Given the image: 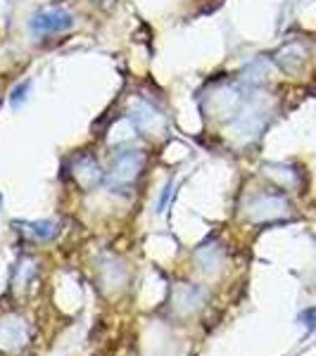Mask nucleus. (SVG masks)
<instances>
[{
    "instance_id": "obj_1",
    "label": "nucleus",
    "mask_w": 316,
    "mask_h": 356,
    "mask_svg": "<svg viewBox=\"0 0 316 356\" xmlns=\"http://www.w3.org/2000/svg\"><path fill=\"white\" fill-rule=\"evenodd\" d=\"M148 164V154L138 147H122L112 154L110 166L105 171V186L114 193L129 191L136 186V181L143 176V169Z\"/></svg>"
},
{
    "instance_id": "obj_2",
    "label": "nucleus",
    "mask_w": 316,
    "mask_h": 356,
    "mask_svg": "<svg viewBox=\"0 0 316 356\" xmlns=\"http://www.w3.org/2000/svg\"><path fill=\"white\" fill-rule=\"evenodd\" d=\"M267 124H269V107L264 105V97L257 93V88H250L240 112L231 119V134L240 143H252L262 136Z\"/></svg>"
},
{
    "instance_id": "obj_3",
    "label": "nucleus",
    "mask_w": 316,
    "mask_h": 356,
    "mask_svg": "<svg viewBox=\"0 0 316 356\" xmlns=\"http://www.w3.org/2000/svg\"><path fill=\"white\" fill-rule=\"evenodd\" d=\"M245 214L252 223H271L283 221L290 216V202L283 193H260L248 200Z\"/></svg>"
},
{
    "instance_id": "obj_4",
    "label": "nucleus",
    "mask_w": 316,
    "mask_h": 356,
    "mask_svg": "<svg viewBox=\"0 0 316 356\" xmlns=\"http://www.w3.org/2000/svg\"><path fill=\"white\" fill-rule=\"evenodd\" d=\"M129 119H131V126H134L138 134L159 136V134H164V131H166L164 112L150 100H136L134 105H131V110H129Z\"/></svg>"
},
{
    "instance_id": "obj_5",
    "label": "nucleus",
    "mask_w": 316,
    "mask_h": 356,
    "mask_svg": "<svg viewBox=\"0 0 316 356\" xmlns=\"http://www.w3.org/2000/svg\"><path fill=\"white\" fill-rule=\"evenodd\" d=\"M74 19H77V17L69 13L67 8H62V5H50V8L38 10V13L29 19V26H31V31L38 33V36H50V33H62V31H67V29H72Z\"/></svg>"
},
{
    "instance_id": "obj_6",
    "label": "nucleus",
    "mask_w": 316,
    "mask_h": 356,
    "mask_svg": "<svg viewBox=\"0 0 316 356\" xmlns=\"http://www.w3.org/2000/svg\"><path fill=\"white\" fill-rule=\"evenodd\" d=\"M69 174H72V181L77 183L84 193L93 191L95 186H100V183L105 181V171H102V166L97 164V159L88 152H81L72 159Z\"/></svg>"
},
{
    "instance_id": "obj_7",
    "label": "nucleus",
    "mask_w": 316,
    "mask_h": 356,
    "mask_svg": "<svg viewBox=\"0 0 316 356\" xmlns=\"http://www.w3.org/2000/svg\"><path fill=\"white\" fill-rule=\"evenodd\" d=\"M29 340V328L17 316H5L0 318V347L3 349H19Z\"/></svg>"
},
{
    "instance_id": "obj_8",
    "label": "nucleus",
    "mask_w": 316,
    "mask_h": 356,
    "mask_svg": "<svg viewBox=\"0 0 316 356\" xmlns=\"http://www.w3.org/2000/svg\"><path fill=\"white\" fill-rule=\"evenodd\" d=\"M274 62L283 69L285 74H290V76H292V74L302 72L304 62H307V50H304L302 43H288V45H283L278 53H276Z\"/></svg>"
},
{
    "instance_id": "obj_9",
    "label": "nucleus",
    "mask_w": 316,
    "mask_h": 356,
    "mask_svg": "<svg viewBox=\"0 0 316 356\" xmlns=\"http://www.w3.org/2000/svg\"><path fill=\"white\" fill-rule=\"evenodd\" d=\"M205 302V290L195 288V285H181L174 295V307L179 309L181 314H193L203 307Z\"/></svg>"
},
{
    "instance_id": "obj_10",
    "label": "nucleus",
    "mask_w": 316,
    "mask_h": 356,
    "mask_svg": "<svg viewBox=\"0 0 316 356\" xmlns=\"http://www.w3.org/2000/svg\"><path fill=\"white\" fill-rule=\"evenodd\" d=\"M267 76H269V62L264 57H255V60H250L243 67L240 81H243V86H248V88H260L267 81Z\"/></svg>"
},
{
    "instance_id": "obj_11",
    "label": "nucleus",
    "mask_w": 316,
    "mask_h": 356,
    "mask_svg": "<svg viewBox=\"0 0 316 356\" xmlns=\"http://www.w3.org/2000/svg\"><path fill=\"white\" fill-rule=\"evenodd\" d=\"M15 228L31 240H50L57 235L55 221H15Z\"/></svg>"
},
{
    "instance_id": "obj_12",
    "label": "nucleus",
    "mask_w": 316,
    "mask_h": 356,
    "mask_svg": "<svg viewBox=\"0 0 316 356\" xmlns=\"http://www.w3.org/2000/svg\"><path fill=\"white\" fill-rule=\"evenodd\" d=\"M264 174L271 176L278 186L283 188H295L300 183V174L295 171V166L290 164H267L264 166Z\"/></svg>"
},
{
    "instance_id": "obj_13",
    "label": "nucleus",
    "mask_w": 316,
    "mask_h": 356,
    "mask_svg": "<svg viewBox=\"0 0 316 356\" xmlns=\"http://www.w3.org/2000/svg\"><path fill=\"white\" fill-rule=\"evenodd\" d=\"M198 261L203 264V268H214L221 261V250L214 245H205L198 250Z\"/></svg>"
},
{
    "instance_id": "obj_14",
    "label": "nucleus",
    "mask_w": 316,
    "mask_h": 356,
    "mask_svg": "<svg viewBox=\"0 0 316 356\" xmlns=\"http://www.w3.org/2000/svg\"><path fill=\"white\" fill-rule=\"evenodd\" d=\"M29 90H31V81H22L13 90V95H10V105H13V110H19V107L24 105L26 97H29Z\"/></svg>"
},
{
    "instance_id": "obj_15",
    "label": "nucleus",
    "mask_w": 316,
    "mask_h": 356,
    "mask_svg": "<svg viewBox=\"0 0 316 356\" xmlns=\"http://www.w3.org/2000/svg\"><path fill=\"white\" fill-rule=\"evenodd\" d=\"M171 191H174V186H171V181H169V183L164 186L162 195H159V204H157V211H159V214H162V211L166 209V202H169V197H171Z\"/></svg>"
},
{
    "instance_id": "obj_16",
    "label": "nucleus",
    "mask_w": 316,
    "mask_h": 356,
    "mask_svg": "<svg viewBox=\"0 0 316 356\" xmlns=\"http://www.w3.org/2000/svg\"><path fill=\"white\" fill-rule=\"evenodd\" d=\"M300 321H312V323H309V330H316V309H307V312H302Z\"/></svg>"
},
{
    "instance_id": "obj_17",
    "label": "nucleus",
    "mask_w": 316,
    "mask_h": 356,
    "mask_svg": "<svg viewBox=\"0 0 316 356\" xmlns=\"http://www.w3.org/2000/svg\"><path fill=\"white\" fill-rule=\"evenodd\" d=\"M95 3H97V5H107L110 0H95Z\"/></svg>"
}]
</instances>
